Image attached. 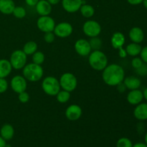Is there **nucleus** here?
Returning a JSON list of instances; mask_svg holds the SVG:
<instances>
[{"mask_svg":"<svg viewBox=\"0 0 147 147\" xmlns=\"http://www.w3.org/2000/svg\"><path fill=\"white\" fill-rule=\"evenodd\" d=\"M103 81L110 86H116L122 83L125 78V72L123 67L117 64L107 65L102 74Z\"/></svg>","mask_w":147,"mask_h":147,"instance_id":"f257e3e1","label":"nucleus"},{"mask_svg":"<svg viewBox=\"0 0 147 147\" xmlns=\"http://www.w3.org/2000/svg\"><path fill=\"white\" fill-rule=\"evenodd\" d=\"M23 76L29 81L37 82L42 78L43 69L40 65L30 63L23 67Z\"/></svg>","mask_w":147,"mask_h":147,"instance_id":"f03ea898","label":"nucleus"},{"mask_svg":"<svg viewBox=\"0 0 147 147\" xmlns=\"http://www.w3.org/2000/svg\"><path fill=\"white\" fill-rule=\"evenodd\" d=\"M89 64L96 70H103L108 65L107 56L100 50H94L90 53L88 58Z\"/></svg>","mask_w":147,"mask_h":147,"instance_id":"7ed1b4c3","label":"nucleus"},{"mask_svg":"<svg viewBox=\"0 0 147 147\" xmlns=\"http://www.w3.org/2000/svg\"><path fill=\"white\" fill-rule=\"evenodd\" d=\"M42 88L46 94L49 96H56L60 90V82L53 76L46 77L42 83Z\"/></svg>","mask_w":147,"mask_h":147,"instance_id":"20e7f679","label":"nucleus"},{"mask_svg":"<svg viewBox=\"0 0 147 147\" xmlns=\"http://www.w3.org/2000/svg\"><path fill=\"white\" fill-rule=\"evenodd\" d=\"M27 60V56L23 50H17L11 53L9 62L12 66V68L20 70L26 65Z\"/></svg>","mask_w":147,"mask_h":147,"instance_id":"39448f33","label":"nucleus"},{"mask_svg":"<svg viewBox=\"0 0 147 147\" xmlns=\"http://www.w3.org/2000/svg\"><path fill=\"white\" fill-rule=\"evenodd\" d=\"M59 82H60V87L63 90L70 92V93L73 91L77 87V79H76V76L72 73H64L61 76Z\"/></svg>","mask_w":147,"mask_h":147,"instance_id":"423d86ee","label":"nucleus"},{"mask_svg":"<svg viewBox=\"0 0 147 147\" xmlns=\"http://www.w3.org/2000/svg\"><path fill=\"white\" fill-rule=\"evenodd\" d=\"M125 36L121 32H115L111 37V45L115 49H117L119 51V55L121 57H126L127 55L126 50L123 48V45L125 44Z\"/></svg>","mask_w":147,"mask_h":147,"instance_id":"0eeeda50","label":"nucleus"},{"mask_svg":"<svg viewBox=\"0 0 147 147\" xmlns=\"http://www.w3.org/2000/svg\"><path fill=\"white\" fill-rule=\"evenodd\" d=\"M83 30L85 34L88 37H98L101 32V27L98 22L94 20H88L83 24Z\"/></svg>","mask_w":147,"mask_h":147,"instance_id":"6e6552de","label":"nucleus"},{"mask_svg":"<svg viewBox=\"0 0 147 147\" xmlns=\"http://www.w3.org/2000/svg\"><path fill=\"white\" fill-rule=\"evenodd\" d=\"M37 25L39 30L43 32H48L54 31L55 27V22L54 20L50 16H41L37 20Z\"/></svg>","mask_w":147,"mask_h":147,"instance_id":"1a4fd4ad","label":"nucleus"},{"mask_svg":"<svg viewBox=\"0 0 147 147\" xmlns=\"http://www.w3.org/2000/svg\"><path fill=\"white\" fill-rule=\"evenodd\" d=\"M10 84L11 89L17 93L25 91L27 87V80L21 76H16L13 77Z\"/></svg>","mask_w":147,"mask_h":147,"instance_id":"9d476101","label":"nucleus"},{"mask_svg":"<svg viewBox=\"0 0 147 147\" xmlns=\"http://www.w3.org/2000/svg\"><path fill=\"white\" fill-rule=\"evenodd\" d=\"M73 29L68 22H61L56 25L54 29V34L59 37H67L73 33Z\"/></svg>","mask_w":147,"mask_h":147,"instance_id":"9b49d317","label":"nucleus"},{"mask_svg":"<svg viewBox=\"0 0 147 147\" xmlns=\"http://www.w3.org/2000/svg\"><path fill=\"white\" fill-rule=\"evenodd\" d=\"M75 49L78 55L81 56H88L91 52L89 42L85 39H80L77 40L75 44Z\"/></svg>","mask_w":147,"mask_h":147,"instance_id":"f8f14e48","label":"nucleus"},{"mask_svg":"<svg viewBox=\"0 0 147 147\" xmlns=\"http://www.w3.org/2000/svg\"><path fill=\"white\" fill-rule=\"evenodd\" d=\"M83 0H62L63 9L69 13H74L80 9Z\"/></svg>","mask_w":147,"mask_h":147,"instance_id":"ddd939ff","label":"nucleus"},{"mask_svg":"<svg viewBox=\"0 0 147 147\" xmlns=\"http://www.w3.org/2000/svg\"><path fill=\"white\" fill-rule=\"evenodd\" d=\"M82 115V109L79 106L76 104L70 105L65 111V116L70 121H77Z\"/></svg>","mask_w":147,"mask_h":147,"instance_id":"4468645a","label":"nucleus"},{"mask_svg":"<svg viewBox=\"0 0 147 147\" xmlns=\"http://www.w3.org/2000/svg\"><path fill=\"white\" fill-rule=\"evenodd\" d=\"M144 99L143 92L139 89L131 90L127 95V100L130 104L136 106L142 102Z\"/></svg>","mask_w":147,"mask_h":147,"instance_id":"2eb2a0df","label":"nucleus"},{"mask_svg":"<svg viewBox=\"0 0 147 147\" xmlns=\"http://www.w3.org/2000/svg\"><path fill=\"white\" fill-rule=\"evenodd\" d=\"M36 11L40 15L47 16L51 13L52 5L47 0H39L36 4Z\"/></svg>","mask_w":147,"mask_h":147,"instance_id":"dca6fc26","label":"nucleus"},{"mask_svg":"<svg viewBox=\"0 0 147 147\" xmlns=\"http://www.w3.org/2000/svg\"><path fill=\"white\" fill-rule=\"evenodd\" d=\"M129 38L133 42L140 44L144 39V32L140 27H134L129 31Z\"/></svg>","mask_w":147,"mask_h":147,"instance_id":"f3484780","label":"nucleus"},{"mask_svg":"<svg viewBox=\"0 0 147 147\" xmlns=\"http://www.w3.org/2000/svg\"><path fill=\"white\" fill-rule=\"evenodd\" d=\"M134 116L139 121L147 120V103H141L136 105L134 111Z\"/></svg>","mask_w":147,"mask_h":147,"instance_id":"a211bd4d","label":"nucleus"},{"mask_svg":"<svg viewBox=\"0 0 147 147\" xmlns=\"http://www.w3.org/2000/svg\"><path fill=\"white\" fill-rule=\"evenodd\" d=\"M123 82L126 86V88L131 90L139 89L142 85V81L140 79L135 76H129V77L126 78Z\"/></svg>","mask_w":147,"mask_h":147,"instance_id":"6ab92c4d","label":"nucleus"},{"mask_svg":"<svg viewBox=\"0 0 147 147\" xmlns=\"http://www.w3.org/2000/svg\"><path fill=\"white\" fill-rule=\"evenodd\" d=\"M15 7V4L13 0H0V12L2 14H12Z\"/></svg>","mask_w":147,"mask_h":147,"instance_id":"aec40b11","label":"nucleus"},{"mask_svg":"<svg viewBox=\"0 0 147 147\" xmlns=\"http://www.w3.org/2000/svg\"><path fill=\"white\" fill-rule=\"evenodd\" d=\"M14 135V129L11 124L6 123L0 129V136L7 142L11 140Z\"/></svg>","mask_w":147,"mask_h":147,"instance_id":"412c9836","label":"nucleus"},{"mask_svg":"<svg viewBox=\"0 0 147 147\" xmlns=\"http://www.w3.org/2000/svg\"><path fill=\"white\" fill-rule=\"evenodd\" d=\"M11 70H12V66L9 60L6 59L0 60V78H5L11 73Z\"/></svg>","mask_w":147,"mask_h":147,"instance_id":"4be33fe9","label":"nucleus"},{"mask_svg":"<svg viewBox=\"0 0 147 147\" xmlns=\"http://www.w3.org/2000/svg\"><path fill=\"white\" fill-rule=\"evenodd\" d=\"M142 47L138 43L132 42L128 45L126 47V52L127 55L130 56H133V57H136V56L140 55L141 51H142Z\"/></svg>","mask_w":147,"mask_h":147,"instance_id":"5701e85b","label":"nucleus"},{"mask_svg":"<svg viewBox=\"0 0 147 147\" xmlns=\"http://www.w3.org/2000/svg\"><path fill=\"white\" fill-rule=\"evenodd\" d=\"M80 11L81 14L86 18H90L93 17L95 13V9L91 5L89 4H82L80 8Z\"/></svg>","mask_w":147,"mask_h":147,"instance_id":"b1692460","label":"nucleus"},{"mask_svg":"<svg viewBox=\"0 0 147 147\" xmlns=\"http://www.w3.org/2000/svg\"><path fill=\"white\" fill-rule=\"evenodd\" d=\"M37 45L35 42L30 41L24 45L23 47V52L25 53L27 55H32L37 51Z\"/></svg>","mask_w":147,"mask_h":147,"instance_id":"393cba45","label":"nucleus"},{"mask_svg":"<svg viewBox=\"0 0 147 147\" xmlns=\"http://www.w3.org/2000/svg\"><path fill=\"white\" fill-rule=\"evenodd\" d=\"M56 97H57V100H58V102H60L61 103H65L70 99V92L66 91L65 90H60L58 92V93L56 95Z\"/></svg>","mask_w":147,"mask_h":147,"instance_id":"a878e982","label":"nucleus"},{"mask_svg":"<svg viewBox=\"0 0 147 147\" xmlns=\"http://www.w3.org/2000/svg\"><path fill=\"white\" fill-rule=\"evenodd\" d=\"M89 44H90L91 50H100L102 47V41L99 37H91L89 40Z\"/></svg>","mask_w":147,"mask_h":147,"instance_id":"bb28decb","label":"nucleus"},{"mask_svg":"<svg viewBox=\"0 0 147 147\" xmlns=\"http://www.w3.org/2000/svg\"><path fill=\"white\" fill-rule=\"evenodd\" d=\"M32 61L33 63L37 65L42 64L45 61L44 53L40 51H36L34 54H32Z\"/></svg>","mask_w":147,"mask_h":147,"instance_id":"cd10ccee","label":"nucleus"},{"mask_svg":"<svg viewBox=\"0 0 147 147\" xmlns=\"http://www.w3.org/2000/svg\"><path fill=\"white\" fill-rule=\"evenodd\" d=\"M133 143L129 138L122 137L116 142V147H132Z\"/></svg>","mask_w":147,"mask_h":147,"instance_id":"c85d7f7f","label":"nucleus"},{"mask_svg":"<svg viewBox=\"0 0 147 147\" xmlns=\"http://www.w3.org/2000/svg\"><path fill=\"white\" fill-rule=\"evenodd\" d=\"M13 15L18 19L24 18L26 16V10L24 7H15L14 9L13 10L12 12Z\"/></svg>","mask_w":147,"mask_h":147,"instance_id":"c756f323","label":"nucleus"},{"mask_svg":"<svg viewBox=\"0 0 147 147\" xmlns=\"http://www.w3.org/2000/svg\"><path fill=\"white\" fill-rule=\"evenodd\" d=\"M136 72L137 74L140 76H147V64L144 63L139 68L136 69Z\"/></svg>","mask_w":147,"mask_h":147,"instance_id":"7c9ffc66","label":"nucleus"},{"mask_svg":"<svg viewBox=\"0 0 147 147\" xmlns=\"http://www.w3.org/2000/svg\"><path fill=\"white\" fill-rule=\"evenodd\" d=\"M44 35V40L47 43H52L55 40V34L53 32H45Z\"/></svg>","mask_w":147,"mask_h":147,"instance_id":"2f4dec72","label":"nucleus"},{"mask_svg":"<svg viewBox=\"0 0 147 147\" xmlns=\"http://www.w3.org/2000/svg\"><path fill=\"white\" fill-rule=\"evenodd\" d=\"M144 63L143 60H142L141 57H135L131 61V65L136 70V69L139 68L141 65Z\"/></svg>","mask_w":147,"mask_h":147,"instance_id":"473e14b6","label":"nucleus"},{"mask_svg":"<svg viewBox=\"0 0 147 147\" xmlns=\"http://www.w3.org/2000/svg\"><path fill=\"white\" fill-rule=\"evenodd\" d=\"M8 88V83L5 78H0V93H3L7 91Z\"/></svg>","mask_w":147,"mask_h":147,"instance_id":"72a5a7b5","label":"nucleus"},{"mask_svg":"<svg viewBox=\"0 0 147 147\" xmlns=\"http://www.w3.org/2000/svg\"><path fill=\"white\" fill-rule=\"evenodd\" d=\"M30 99V96L27 92L24 91L19 93V100L22 103H26L29 101Z\"/></svg>","mask_w":147,"mask_h":147,"instance_id":"f704fd0d","label":"nucleus"},{"mask_svg":"<svg viewBox=\"0 0 147 147\" xmlns=\"http://www.w3.org/2000/svg\"><path fill=\"white\" fill-rule=\"evenodd\" d=\"M140 56L144 63L147 64V46H145L144 47H142V51H141L140 53Z\"/></svg>","mask_w":147,"mask_h":147,"instance_id":"c9c22d12","label":"nucleus"},{"mask_svg":"<svg viewBox=\"0 0 147 147\" xmlns=\"http://www.w3.org/2000/svg\"><path fill=\"white\" fill-rule=\"evenodd\" d=\"M116 86H117L118 90H119L120 93H123L126 89V86H125L124 83H123V82H122V83H120L119 84H118Z\"/></svg>","mask_w":147,"mask_h":147,"instance_id":"e433bc0d","label":"nucleus"},{"mask_svg":"<svg viewBox=\"0 0 147 147\" xmlns=\"http://www.w3.org/2000/svg\"><path fill=\"white\" fill-rule=\"evenodd\" d=\"M39 1V0H25L26 4L28 6H30V7H34V6H36V4H37V2Z\"/></svg>","mask_w":147,"mask_h":147,"instance_id":"4c0bfd02","label":"nucleus"},{"mask_svg":"<svg viewBox=\"0 0 147 147\" xmlns=\"http://www.w3.org/2000/svg\"><path fill=\"white\" fill-rule=\"evenodd\" d=\"M127 1L131 5H139L143 2V0H127Z\"/></svg>","mask_w":147,"mask_h":147,"instance_id":"58836bf2","label":"nucleus"},{"mask_svg":"<svg viewBox=\"0 0 147 147\" xmlns=\"http://www.w3.org/2000/svg\"><path fill=\"white\" fill-rule=\"evenodd\" d=\"M132 147H147V145L145 143H142V142H139L135 144H133Z\"/></svg>","mask_w":147,"mask_h":147,"instance_id":"ea45409f","label":"nucleus"},{"mask_svg":"<svg viewBox=\"0 0 147 147\" xmlns=\"http://www.w3.org/2000/svg\"><path fill=\"white\" fill-rule=\"evenodd\" d=\"M6 144H7L6 141L0 136V147H5Z\"/></svg>","mask_w":147,"mask_h":147,"instance_id":"a19ab883","label":"nucleus"},{"mask_svg":"<svg viewBox=\"0 0 147 147\" xmlns=\"http://www.w3.org/2000/svg\"><path fill=\"white\" fill-rule=\"evenodd\" d=\"M51 5H55V4H58L61 0H47Z\"/></svg>","mask_w":147,"mask_h":147,"instance_id":"79ce46f5","label":"nucleus"},{"mask_svg":"<svg viewBox=\"0 0 147 147\" xmlns=\"http://www.w3.org/2000/svg\"><path fill=\"white\" fill-rule=\"evenodd\" d=\"M143 95H144V98H145V100L147 101V88H145V90L143 91Z\"/></svg>","mask_w":147,"mask_h":147,"instance_id":"37998d69","label":"nucleus"},{"mask_svg":"<svg viewBox=\"0 0 147 147\" xmlns=\"http://www.w3.org/2000/svg\"><path fill=\"white\" fill-rule=\"evenodd\" d=\"M143 4H144V7L147 9V0H143Z\"/></svg>","mask_w":147,"mask_h":147,"instance_id":"c03bdc74","label":"nucleus"},{"mask_svg":"<svg viewBox=\"0 0 147 147\" xmlns=\"http://www.w3.org/2000/svg\"><path fill=\"white\" fill-rule=\"evenodd\" d=\"M144 142H145V144L147 145V132L146 133V134H145V136H144Z\"/></svg>","mask_w":147,"mask_h":147,"instance_id":"a18cd8bd","label":"nucleus"},{"mask_svg":"<svg viewBox=\"0 0 147 147\" xmlns=\"http://www.w3.org/2000/svg\"><path fill=\"white\" fill-rule=\"evenodd\" d=\"M5 147H11V146H10V145H9V144H6Z\"/></svg>","mask_w":147,"mask_h":147,"instance_id":"49530a36","label":"nucleus"}]
</instances>
